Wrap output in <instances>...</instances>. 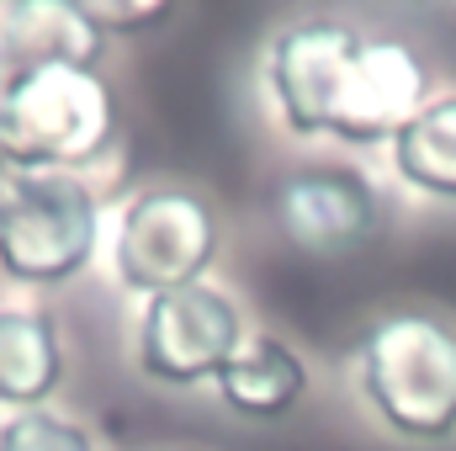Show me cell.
Wrapping results in <instances>:
<instances>
[{
	"mask_svg": "<svg viewBox=\"0 0 456 451\" xmlns=\"http://www.w3.org/2000/svg\"><path fill=\"white\" fill-rule=\"evenodd\" d=\"M398 176L430 197H456V96L430 102L398 138H393Z\"/></svg>",
	"mask_w": 456,
	"mask_h": 451,
	"instance_id": "obj_12",
	"label": "cell"
},
{
	"mask_svg": "<svg viewBox=\"0 0 456 451\" xmlns=\"http://www.w3.org/2000/svg\"><path fill=\"white\" fill-rule=\"evenodd\" d=\"M27 176H32V170L21 165V154H16V149H11V144L0 138V213H5V202L16 197V186H21Z\"/></svg>",
	"mask_w": 456,
	"mask_h": 451,
	"instance_id": "obj_15",
	"label": "cell"
},
{
	"mask_svg": "<svg viewBox=\"0 0 456 451\" xmlns=\"http://www.w3.org/2000/svg\"><path fill=\"white\" fill-rule=\"evenodd\" d=\"M107 48L102 21L80 0H32V5H0V64L5 75L32 64H86L96 70Z\"/></svg>",
	"mask_w": 456,
	"mask_h": 451,
	"instance_id": "obj_9",
	"label": "cell"
},
{
	"mask_svg": "<svg viewBox=\"0 0 456 451\" xmlns=\"http://www.w3.org/2000/svg\"><path fill=\"white\" fill-rule=\"evenodd\" d=\"M0 86H5V64H0Z\"/></svg>",
	"mask_w": 456,
	"mask_h": 451,
	"instance_id": "obj_16",
	"label": "cell"
},
{
	"mask_svg": "<svg viewBox=\"0 0 456 451\" xmlns=\"http://www.w3.org/2000/svg\"><path fill=\"white\" fill-rule=\"evenodd\" d=\"M91 16L102 21V32H133L149 21H170V5H91Z\"/></svg>",
	"mask_w": 456,
	"mask_h": 451,
	"instance_id": "obj_14",
	"label": "cell"
},
{
	"mask_svg": "<svg viewBox=\"0 0 456 451\" xmlns=\"http://www.w3.org/2000/svg\"><path fill=\"white\" fill-rule=\"evenodd\" d=\"M419 112H425V64L403 43L366 37L340 86L330 133L345 144H382L398 138Z\"/></svg>",
	"mask_w": 456,
	"mask_h": 451,
	"instance_id": "obj_7",
	"label": "cell"
},
{
	"mask_svg": "<svg viewBox=\"0 0 456 451\" xmlns=\"http://www.w3.org/2000/svg\"><path fill=\"white\" fill-rule=\"evenodd\" d=\"M218 393H224L228 409L244 414V420H281L308 393V366L281 340L244 335V345L228 356V366L218 372Z\"/></svg>",
	"mask_w": 456,
	"mask_h": 451,
	"instance_id": "obj_10",
	"label": "cell"
},
{
	"mask_svg": "<svg viewBox=\"0 0 456 451\" xmlns=\"http://www.w3.org/2000/svg\"><path fill=\"white\" fill-rule=\"evenodd\" d=\"M218 260V218L197 192L154 186L133 197L117 228V276L127 292H175L197 287Z\"/></svg>",
	"mask_w": 456,
	"mask_h": 451,
	"instance_id": "obj_4",
	"label": "cell"
},
{
	"mask_svg": "<svg viewBox=\"0 0 456 451\" xmlns=\"http://www.w3.org/2000/svg\"><path fill=\"white\" fill-rule=\"evenodd\" d=\"M276 224L308 255H345L371 239L377 192L355 170H297L276 192Z\"/></svg>",
	"mask_w": 456,
	"mask_h": 451,
	"instance_id": "obj_8",
	"label": "cell"
},
{
	"mask_svg": "<svg viewBox=\"0 0 456 451\" xmlns=\"http://www.w3.org/2000/svg\"><path fill=\"white\" fill-rule=\"evenodd\" d=\"M239 345H244L239 308L208 282H197L149 298L138 324V366L165 388H197L208 377L218 382V372Z\"/></svg>",
	"mask_w": 456,
	"mask_h": 451,
	"instance_id": "obj_5",
	"label": "cell"
},
{
	"mask_svg": "<svg viewBox=\"0 0 456 451\" xmlns=\"http://www.w3.org/2000/svg\"><path fill=\"white\" fill-rule=\"evenodd\" d=\"M361 388L371 409L409 441L456 430V330L425 314H393L361 345Z\"/></svg>",
	"mask_w": 456,
	"mask_h": 451,
	"instance_id": "obj_2",
	"label": "cell"
},
{
	"mask_svg": "<svg viewBox=\"0 0 456 451\" xmlns=\"http://www.w3.org/2000/svg\"><path fill=\"white\" fill-rule=\"evenodd\" d=\"M117 102L107 80L86 64H32L0 86V138L21 154L27 170L96 165L112 149Z\"/></svg>",
	"mask_w": 456,
	"mask_h": 451,
	"instance_id": "obj_1",
	"label": "cell"
},
{
	"mask_svg": "<svg viewBox=\"0 0 456 451\" xmlns=\"http://www.w3.org/2000/svg\"><path fill=\"white\" fill-rule=\"evenodd\" d=\"M361 32H350L340 21H303V27H287L271 48V91H276V107L281 122L297 133V138H319L330 133V117L340 102V86L361 53Z\"/></svg>",
	"mask_w": 456,
	"mask_h": 451,
	"instance_id": "obj_6",
	"label": "cell"
},
{
	"mask_svg": "<svg viewBox=\"0 0 456 451\" xmlns=\"http://www.w3.org/2000/svg\"><path fill=\"white\" fill-rule=\"evenodd\" d=\"M59 382H64V345L53 319L32 308H0V404L21 414L43 409Z\"/></svg>",
	"mask_w": 456,
	"mask_h": 451,
	"instance_id": "obj_11",
	"label": "cell"
},
{
	"mask_svg": "<svg viewBox=\"0 0 456 451\" xmlns=\"http://www.w3.org/2000/svg\"><path fill=\"white\" fill-rule=\"evenodd\" d=\"M0 451H96V441L80 425H69V420H59L48 409H27V414L5 420Z\"/></svg>",
	"mask_w": 456,
	"mask_h": 451,
	"instance_id": "obj_13",
	"label": "cell"
},
{
	"mask_svg": "<svg viewBox=\"0 0 456 451\" xmlns=\"http://www.w3.org/2000/svg\"><path fill=\"white\" fill-rule=\"evenodd\" d=\"M102 239V208L80 176L32 170L0 213V271L27 287L69 282L91 266Z\"/></svg>",
	"mask_w": 456,
	"mask_h": 451,
	"instance_id": "obj_3",
	"label": "cell"
}]
</instances>
